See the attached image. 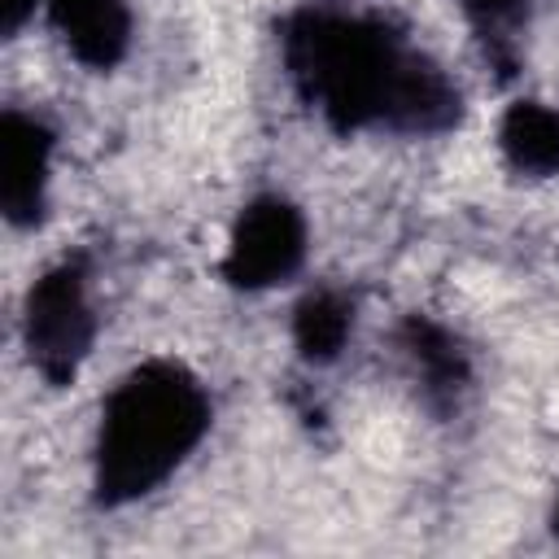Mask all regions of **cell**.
I'll return each mask as SVG.
<instances>
[{
    "label": "cell",
    "mask_w": 559,
    "mask_h": 559,
    "mask_svg": "<svg viewBox=\"0 0 559 559\" xmlns=\"http://www.w3.org/2000/svg\"><path fill=\"white\" fill-rule=\"evenodd\" d=\"M280 44L293 87L341 131L393 127L432 135L459 122L454 83L384 22L301 9L284 22Z\"/></svg>",
    "instance_id": "obj_1"
},
{
    "label": "cell",
    "mask_w": 559,
    "mask_h": 559,
    "mask_svg": "<svg viewBox=\"0 0 559 559\" xmlns=\"http://www.w3.org/2000/svg\"><path fill=\"white\" fill-rule=\"evenodd\" d=\"M52 166V131L22 109H4L0 118V205L13 227H31L44 214Z\"/></svg>",
    "instance_id": "obj_5"
},
{
    "label": "cell",
    "mask_w": 559,
    "mask_h": 559,
    "mask_svg": "<svg viewBox=\"0 0 559 559\" xmlns=\"http://www.w3.org/2000/svg\"><path fill=\"white\" fill-rule=\"evenodd\" d=\"M498 144L515 170L559 175V109L537 105V100L511 105L498 127Z\"/></svg>",
    "instance_id": "obj_7"
},
{
    "label": "cell",
    "mask_w": 559,
    "mask_h": 559,
    "mask_svg": "<svg viewBox=\"0 0 559 559\" xmlns=\"http://www.w3.org/2000/svg\"><path fill=\"white\" fill-rule=\"evenodd\" d=\"M555 528H559V507H555Z\"/></svg>",
    "instance_id": "obj_12"
},
{
    "label": "cell",
    "mask_w": 559,
    "mask_h": 559,
    "mask_svg": "<svg viewBox=\"0 0 559 559\" xmlns=\"http://www.w3.org/2000/svg\"><path fill=\"white\" fill-rule=\"evenodd\" d=\"M210 397L179 362H144L105 397L96 432V498L105 507L153 493L205 437Z\"/></svg>",
    "instance_id": "obj_2"
},
{
    "label": "cell",
    "mask_w": 559,
    "mask_h": 559,
    "mask_svg": "<svg viewBox=\"0 0 559 559\" xmlns=\"http://www.w3.org/2000/svg\"><path fill=\"white\" fill-rule=\"evenodd\" d=\"M35 4L39 0H0V26H4V35L22 31V22L35 13Z\"/></svg>",
    "instance_id": "obj_11"
},
{
    "label": "cell",
    "mask_w": 559,
    "mask_h": 559,
    "mask_svg": "<svg viewBox=\"0 0 559 559\" xmlns=\"http://www.w3.org/2000/svg\"><path fill=\"white\" fill-rule=\"evenodd\" d=\"M22 336L35 371L48 384H70L92 349L96 319L87 301V280L79 262H57L44 271L31 293H26V314H22Z\"/></svg>",
    "instance_id": "obj_3"
},
{
    "label": "cell",
    "mask_w": 559,
    "mask_h": 559,
    "mask_svg": "<svg viewBox=\"0 0 559 559\" xmlns=\"http://www.w3.org/2000/svg\"><path fill=\"white\" fill-rule=\"evenodd\" d=\"M306 258V223L284 197H258L231 231L223 275L236 288H266L288 280Z\"/></svg>",
    "instance_id": "obj_4"
},
{
    "label": "cell",
    "mask_w": 559,
    "mask_h": 559,
    "mask_svg": "<svg viewBox=\"0 0 559 559\" xmlns=\"http://www.w3.org/2000/svg\"><path fill=\"white\" fill-rule=\"evenodd\" d=\"M463 13L472 17V26L485 39L489 57L502 61V66H511L515 31L524 22V0H463Z\"/></svg>",
    "instance_id": "obj_10"
},
{
    "label": "cell",
    "mask_w": 559,
    "mask_h": 559,
    "mask_svg": "<svg viewBox=\"0 0 559 559\" xmlns=\"http://www.w3.org/2000/svg\"><path fill=\"white\" fill-rule=\"evenodd\" d=\"M48 22L87 70H109L131 44L127 0H48Z\"/></svg>",
    "instance_id": "obj_6"
},
{
    "label": "cell",
    "mask_w": 559,
    "mask_h": 559,
    "mask_svg": "<svg viewBox=\"0 0 559 559\" xmlns=\"http://www.w3.org/2000/svg\"><path fill=\"white\" fill-rule=\"evenodd\" d=\"M406 349L415 358V367L424 371L428 389H441V393H454L463 380H467V362H463V349L454 345V336L437 323H424V319H411L406 323Z\"/></svg>",
    "instance_id": "obj_9"
},
{
    "label": "cell",
    "mask_w": 559,
    "mask_h": 559,
    "mask_svg": "<svg viewBox=\"0 0 559 559\" xmlns=\"http://www.w3.org/2000/svg\"><path fill=\"white\" fill-rule=\"evenodd\" d=\"M349 328H354V306L336 288H319V293L301 297V306L293 314V341L310 362L336 358L349 341Z\"/></svg>",
    "instance_id": "obj_8"
}]
</instances>
